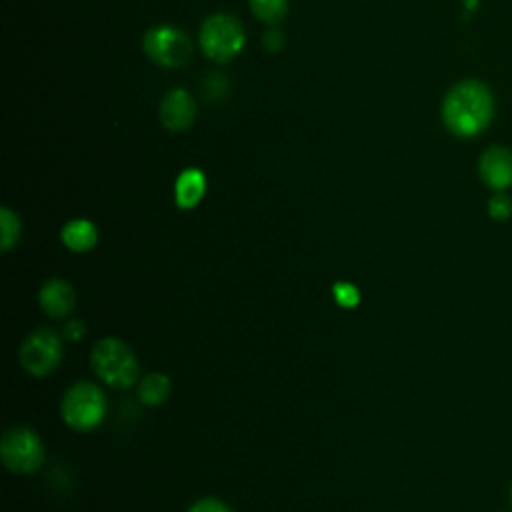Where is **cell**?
Instances as JSON below:
<instances>
[{
  "label": "cell",
  "instance_id": "obj_18",
  "mask_svg": "<svg viewBox=\"0 0 512 512\" xmlns=\"http://www.w3.org/2000/svg\"><path fill=\"white\" fill-rule=\"evenodd\" d=\"M188 512H230V508L216 498H202Z\"/></svg>",
  "mask_w": 512,
  "mask_h": 512
},
{
  "label": "cell",
  "instance_id": "obj_9",
  "mask_svg": "<svg viewBox=\"0 0 512 512\" xmlns=\"http://www.w3.org/2000/svg\"><path fill=\"white\" fill-rule=\"evenodd\" d=\"M194 114H196L194 100L184 88L170 90L160 104V120L172 132L186 130L192 124Z\"/></svg>",
  "mask_w": 512,
  "mask_h": 512
},
{
  "label": "cell",
  "instance_id": "obj_14",
  "mask_svg": "<svg viewBox=\"0 0 512 512\" xmlns=\"http://www.w3.org/2000/svg\"><path fill=\"white\" fill-rule=\"evenodd\" d=\"M250 10L268 24H276L286 16L288 0H248Z\"/></svg>",
  "mask_w": 512,
  "mask_h": 512
},
{
  "label": "cell",
  "instance_id": "obj_15",
  "mask_svg": "<svg viewBox=\"0 0 512 512\" xmlns=\"http://www.w3.org/2000/svg\"><path fill=\"white\" fill-rule=\"evenodd\" d=\"M0 230H2L0 232V246H2V250H10L16 244L18 236H20V220L8 208L0 210Z\"/></svg>",
  "mask_w": 512,
  "mask_h": 512
},
{
  "label": "cell",
  "instance_id": "obj_13",
  "mask_svg": "<svg viewBox=\"0 0 512 512\" xmlns=\"http://www.w3.org/2000/svg\"><path fill=\"white\" fill-rule=\"evenodd\" d=\"M168 394H170V378L162 372H150L138 384V398L148 406H156L164 402Z\"/></svg>",
  "mask_w": 512,
  "mask_h": 512
},
{
  "label": "cell",
  "instance_id": "obj_12",
  "mask_svg": "<svg viewBox=\"0 0 512 512\" xmlns=\"http://www.w3.org/2000/svg\"><path fill=\"white\" fill-rule=\"evenodd\" d=\"M98 240V230L90 220H72L62 228V242L72 252H86Z\"/></svg>",
  "mask_w": 512,
  "mask_h": 512
},
{
  "label": "cell",
  "instance_id": "obj_2",
  "mask_svg": "<svg viewBox=\"0 0 512 512\" xmlns=\"http://www.w3.org/2000/svg\"><path fill=\"white\" fill-rule=\"evenodd\" d=\"M90 360L96 376L104 384L118 390L134 386L140 376V366L134 352L118 338H102L96 342Z\"/></svg>",
  "mask_w": 512,
  "mask_h": 512
},
{
  "label": "cell",
  "instance_id": "obj_19",
  "mask_svg": "<svg viewBox=\"0 0 512 512\" xmlns=\"http://www.w3.org/2000/svg\"><path fill=\"white\" fill-rule=\"evenodd\" d=\"M86 328H84V322L82 320H70L64 324V330H62V336L68 340V342H76L84 336Z\"/></svg>",
  "mask_w": 512,
  "mask_h": 512
},
{
  "label": "cell",
  "instance_id": "obj_11",
  "mask_svg": "<svg viewBox=\"0 0 512 512\" xmlns=\"http://www.w3.org/2000/svg\"><path fill=\"white\" fill-rule=\"evenodd\" d=\"M204 190H206V178L204 174L198 170V168H186L178 180H176V186H174V198H176V204L184 210L188 208H194L200 198L204 196Z\"/></svg>",
  "mask_w": 512,
  "mask_h": 512
},
{
  "label": "cell",
  "instance_id": "obj_6",
  "mask_svg": "<svg viewBox=\"0 0 512 512\" xmlns=\"http://www.w3.org/2000/svg\"><path fill=\"white\" fill-rule=\"evenodd\" d=\"M144 52L150 60L166 68H180L192 56L188 36L174 26H154L144 34Z\"/></svg>",
  "mask_w": 512,
  "mask_h": 512
},
{
  "label": "cell",
  "instance_id": "obj_4",
  "mask_svg": "<svg viewBox=\"0 0 512 512\" xmlns=\"http://www.w3.org/2000/svg\"><path fill=\"white\" fill-rule=\"evenodd\" d=\"M106 416V396L92 382L74 384L62 398V418L74 430H92Z\"/></svg>",
  "mask_w": 512,
  "mask_h": 512
},
{
  "label": "cell",
  "instance_id": "obj_5",
  "mask_svg": "<svg viewBox=\"0 0 512 512\" xmlns=\"http://www.w3.org/2000/svg\"><path fill=\"white\" fill-rule=\"evenodd\" d=\"M0 456L10 472L30 474L42 466L46 452L40 436L34 430L26 426H14L8 428L2 436Z\"/></svg>",
  "mask_w": 512,
  "mask_h": 512
},
{
  "label": "cell",
  "instance_id": "obj_20",
  "mask_svg": "<svg viewBox=\"0 0 512 512\" xmlns=\"http://www.w3.org/2000/svg\"><path fill=\"white\" fill-rule=\"evenodd\" d=\"M282 34L278 32V30H268L266 34H264V48L266 50H278V48H282Z\"/></svg>",
  "mask_w": 512,
  "mask_h": 512
},
{
  "label": "cell",
  "instance_id": "obj_16",
  "mask_svg": "<svg viewBox=\"0 0 512 512\" xmlns=\"http://www.w3.org/2000/svg\"><path fill=\"white\" fill-rule=\"evenodd\" d=\"M486 210H488V216H490L494 222H506V220H510V218H512V196H510L506 190L494 192V194L488 198Z\"/></svg>",
  "mask_w": 512,
  "mask_h": 512
},
{
  "label": "cell",
  "instance_id": "obj_1",
  "mask_svg": "<svg viewBox=\"0 0 512 512\" xmlns=\"http://www.w3.org/2000/svg\"><path fill=\"white\" fill-rule=\"evenodd\" d=\"M496 110L494 94L478 78L456 82L442 100V122L458 138H476L492 122Z\"/></svg>",
  "mask_w": 512,
  "mask_h": 512
},
{
  "label": "cell",
  "instance_id": "obj_3",
  "mask_svg": "<svg viewBox=\"0 0 512 512\" xmlns=\"http://www.w3.org/2000/svg\"><path fill=\"white\" fill-rule=\"evenodd\" d=\"M200 48L214 62L232 60L244 46V28L232 14H212L200 28Z\"/></svg>",
  "mask_w": 512,
  "mask_h": 512
},
{
  "label": "cell",
  "instance_id": "obj_21",
  "mask_svg": "<svg viewBox=\"0 0 512 512\" xmlns=\"http://www.w3.org/2000/svg\"><path fill=\"white\" fill-rule=\"evenodd\" d=\"M508 498H510V506H512V482H510V488H508Z\"/></svg>",
  "mask_w": 512,
  "mask_h": 512
},
{
  "label": "cell",
  "instance_id": "obj_8",
  "mask_svg": "<svg viewBox=\"0 0 512 512\" xmlns=\"http://www.w3.org/2000/svg\"><path fill=\"white\" fill-rule=\"evenodd\" d=\"M478 176L494 192L512 188V150L502 144L488 146L478 158Z\"/></svg>",
  "mask_w": 512,
  "mask_h": 512
},
{
  "label": "cell",
  "instance_id": "obj_10",
  "mask_svg": "<svg viewBox=\"0 0 512 512\" xmlns=\"http://www.w3.org/2000/svg\"><path fill=\"white\" fill-rule=\"evenodd\" d=\"M40 306L50 318H64L72 312L76 304V294L74 288L62 280V278H52L48 280L42 290H40Z\"/></svg>",
  "mask_w": 512,
  "mask_h": 512
},
{
  "label": "cell",
  "instance_id": "obj_7",
  "mask_svg": "<svg viewBox=\"0 0 512 512\" xmlns=\"http://www.w3.org/2000/svg\"><path fill=\"white\" fill-rule=\"evenodd\" d=\"M62 340L54 330L40 328L32 332L22 348H20V362L32 376H46L50 374L62 360Z\"/></svg>",
  "mask_w": 512,
  "mask_h": 512
},
{
  "label": "cell",
  "instance_id": "obj_17",
  "mask_svg": "<svg viewBox=\"0 0 512 512\" xmlns=\"http://www.w3.org/2000/svg\"><path fill=\"white\" fill-rule=\"evenodd\" d=\"M332 294H334V300L342 306V308H354L358 306L360 302V292L354 284H348V282H338L332 286Z\"/></svg>",
  "mask_w": 512,
  "mask_h": 512
}]
</instances>
